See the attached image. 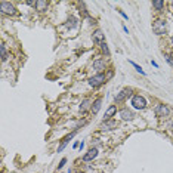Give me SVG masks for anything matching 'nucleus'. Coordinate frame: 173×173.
Listing matches in <instances>:
<instances>
[{
  "label": "nucleus",
  "instance_id": "obj_24",
  "mask_svg": "<svg viewBox=\"0 0 173 173\" xmlns=\"http://www.w3.org/2000/svg\"><path fill=\"white\" fill-rule=\"evenodd\" d=\"M118 13H120V15H121V17H123L124 19H129V17H127V15H126V13H124L123 11H120V9H118Z\"/></svg>",
  "mask_w": 173,
  "mask_h": 173
},
{
  "label": "nucleus",
  "instance_id": "obj_3",
  "mask_svg": "<svg viewBox=\"0 0 173 173\" xmlns=\"http://www.w3.org/2000/svg\"><path fill=\"white\" fill-rule=\"evenodd\" d=\"M106 82V76L104 73L101 74H96V76H93V77L89 78V84L92 86V87H99V86H102V84Z\"/></svg>",
  "mask_w": 173,
  "mask_h": 173
},
{
  "label": "nucleus",
  "instance_id": "obj_13",
  "mask_svg": "<svg viewBox=\"0 0 173 173\" xmlns=\"http://www.w3.org/2000/svg\"><path fill=\"white\" fill-rule=\"evenodd\" d=\"M76 133H77V129L74 130L73 133H70V135H68L67 138H64V141H62V142H61V145L58 146V152H61V151L64 150L65 146H67V144H68V142H70V141H71V139H73V138H74V135H76Z\"/></svg>",
  "mask_w": 173,
  "mask_h": 173
},
{
  "label": "nucleus",
  "instance_id": "obj_17",
  "mask_svg": "<svg viewBox=\"0 0 173 173\" xmlns=\"http://www.w3.org/2000/svg\"><path fill=\"white\" fill-rule=\"evenodd\" d=\"M152 6H154L156 11L161 12L163 9H164V2H163V0H154V2H152Z\"/></svg>",
  "mask_w": 173,
  "mask_h": 173
},
{
  "label": "nucleus",
  "instance_id": "obj_16",
  "mask_svg": "<svg viewBox=\"0 0 173 173\" xmlns=\"http://www.w3.org/2000/svg\"><path fill=\"white\" fill-rule=\"evenodd\" d=\"M101 104H102V99L98 98V99L93 101V104H92V108H90V111L93 112V114H98V111L101 110Z\"/></svg>",
  "mask_w": 173,
  "mask_h": 173
},
{
  "label": "nucleus",
  "instance_id": "obj_25",
  "mask_svg": "<svg viewBox=\"0 0 173 173\" xmlns=\"http://www.w3.org/2000/svg\"><path fill=\"white\" fill-rule=\"evenodd\" d=\"M151 64H152V67H156V68H158V64H157L156 61H151Z\"/></svg>",
  "mask_w": 173,
  "mask_h": 173
},
{
  "label": "nucleus",
  "instance_id": "obj_11",
  "mask_svg": "<svg viewBox=\"0 0 173 173\" xmlns=\"http://www.w3.org/2000/svg\"><path fill=\"white\" fill-rule=\"evenodd\" d=\"M96 156H98V148H90L83 156V161H92L93 158H96Z\"/></svg>",
  "mask_w": 173,
  "mask_h": 173
},
{
  "label": "nucleus",
  "instance_id": "obj_27",
  "mask_svg": "<svg viewBox=\"0 0 173 173\" xmlns=\"http://www.w3.org/2000/svg\"><path fill=\"white\" fill-rule=\"evenodd\" d=\"M112 74H114V71H112V70H111V71L108 73V78H110V77H112Z\"/></svg>",
  "mask_w": 173,
  "mask_h": 173
},
{
  "label": "nucleus",
  "instance_id": "obj_23",
  "mask_svg": "<svg viewBox=\"0 0 173 173\" xmlns=\"http://www.w3.org/2000/svg\"><path fill=\"white\" fill-rule=\"evenodd\" d=\"M65 163H67V158H62L61 161H59V164H58V169H62L65 166Z\"/></svg>",
  "mask_w": 173,
  "mask_h": 173
},
{
  "label": "nucleus",
  "instance_id": "obj_26",
  "mask_svg": "<svg viewBox=\"0 0 173 173\" xmlns=\"http://www.w3.org/2000/svg\"><path fill=\"white\" fill-rule=\"evenodd\" d=\"M83 148H84V142H82V144H80V146H78V150L82 151V150H83Z\"/></svg>",
  "mask_w": 173,
  "mask_h": 173
},
{
  "label": "nucleus",
  "instance_id": "obj_21",
  "mask_svg": "<svg viewBox=\"0 0 173 173\" xmlns=\"http://www.w3.org/2000/svg\"><path fill=\"white\" fill-rule=\"evenodd\" d=\"M80 13H83V17H87V12L84 9V3H80Z\"/></svg>",
  "mask_w": 173,
  "mask_h": 173
},
{
  "label": "nucleus",
  "instance_id": "obj_15",
  "mask_svg": "<svg viewBox=\"0 0 173 173\" xmlns=\"http://www.w3.org/2000/svg\"><path fill=\"white\" fill-rule=\"evenodd\" d=\"M47 2L46 0H36V9L39 12H45L46 9H47Z\"/></svg>",
  "mask_w": 173,
  "mask_h": 173
},
{
  "label": "nucleus",
  "instance_id": "obj_10",
  "mask_svg": "<svg viewBox=\"0 0 173 173\" xmlns=\"http://www.w3.org/2000/svg\"><path fill=\"white\" fill-rule=\"evenodd\" d=\"M117 127V121L116 120H104V123L101 124V130H112Z\"/></svg>",
  "mask_w": 173,
  "mask_h": 173
},
{
  "label": "nucleus",
  "instance_id": "obj_28",
  "mask_svg": "<svg viewBox=\"0 0 173 173\" xmlns=\"http://www.w3.org/2000/svg\"><path fill=\"white\" fill-rule=\"evenodd\" d=\"M170 42H172V45H173V36H172V37H170Z\"/></svg>",
  "mask_w": 173,
  "mask_h": 173
},
{
  "label": "nucleus",
  "instance_id": "obj_20",
  "mask_svg": "<svg viewBox=\"0 0 173 173\" xmlns=\"http://www.w3.org/2000/svg\"><path fill=\"white\" fill-rule=\"evenodd\" d=\"M101 50H102V53H104V55L110 56V49H108V46H106V43H105V45H102V46H101Z\"/></svg>",
  "mask_w": 173,
  "mask_h": 173
},
{
  "label": "nucleus",
  "instance_id": "obj_18",
  "mask_svg": "<svg viewBox=\"0 0 173 173\" xmlns=\"http://www.w3.org/2000/svg\"><path fill=\"white\" fill-rule=\"evenodd\" d=\"M0 52H2V61L5 62L6 59H7V52H6L5 45H2V46H0Z\"/></svg>",
  "mask_w": 173,
  "mask_h": 173
},
{
  "label": "nucleus",
  "instance_id": "obj_19",
  "mask_svg": "<svg viewBox=\"0 0 173 173\" xmlns=\"http://www.w3.org/2000/svg\"><path fill=\"white\" fill-rule=\"evenodd\" d=\"M130 64H132V65H133V67H135V70H136V71H138V73H141V74H142V76H145V71H144V70H142V67H139V65H138V64H136V62H133V61H130Z\"/></svg>",
  "mask_w": 173,
  "mask_h": 173
},
{
  "label": "nucleus",
  "instance_id": "obj_4",
  "mask_svg": "<svg viewBox=\"0 0 173 173\" xmlns=\"http://www.w3.org/2000/svg\"><path fill=\"white\" fill-rule=\"evenodd\" d=\"M132 106L136 108V110H144L146 106V101L144 96L141 95H133L132 96Z\"/></svg>",
  "mask_w": 173,
  "mask_h": 173
},
{
  "label": "nucleus",
  "instance_id": "obj_12",
  "mask_svg": "<svg viewBox=\"0 0 173 173\" xmlns=\"http://www.w3.org/2000/svg\"><path fill=\"white\" fill-rule=\"evenodd\" d=\"M116 114H117V106H116V105H110V106H108V110L105 111L104 120H111Z\"/></svg>",
  "mask_w": 173,
  "mask_h": 173
},
{
  "label": "nucleus",
  "instance_id": "obj_1",
  "mask_svg": "<svg viewBox=\"0 0 173 173\" xmlns=\"http://www.w3.org/2000/svg\"><path fill=\"white\" fill-rule=\"evenodd\" d=\"M0 12L3 15H17V7L11 2H0Z\"/></svg>",
  "mask_w": 173,
  "mask_h": 173
},
{
  "label": "nucleus",
  "instance_id": "obj_14",
  "mask_svg": "<svg viewBox=\"0 0 173 173\" xmlns=\"http://www.w3.org/2000/svg\"><path fill=\"white\" fill-rule=\"evenodd\" d=\"M92 99H89V98H86V99L82 101V105H80V111L84 112V111H87L89 108H92Z\"/></svg>",
  "mask_w": 173,
  "mask_h": 173
},
{
  "label": "nucleus",
  "instance_id": "obj_22",
  "mask_svg": "<svg viewBox=\"0 0 173 173\" xmlns=\"http://www.w3.org/2000/svg\"><path fill=\"white\" fill-rule=\"evenodd\" d=\"M164 58H166V61H167L170 65H173V56L172 55H164Z\"/></svg>",
  "mask_w": 173,
  "mask_h": 173
},
{
  "label": "nucleus",
  "instance_id": "obj_5",
  "mask_svg": "<svg viewBox=\"0 0 173 173\" xmlns=\"http://www.w3.org/2000/svg\"><path fill=\"white\" fill-rule=\"evenodd\" d=\"M132 93H133L132 87H124V89H121L117 95L114 96V101H116V102H124V101H126V98H129Z\"/></svg>",
  "mask_w": 173,
  "mask_h": 173
},
{
  "label": "nucleus",
  "instance_id": "obj_6",
  "mask_svg": "<svg viewBox=\"0 0 173 173\" xmlns=\"http://www.w3.org/2000/svg\"><path fill=\"white\" fill-rule=\"evenodd\" d=\"M154 112L158 117H167L170 114V108L167 105H164V104H157L156 108H154Z\"/></svg>",
  "mask_w": 173,
  "mask_h": 173
},
{
  "label": "nucleus",
  "instance_id": "obj_2",
  "mask_svg": "<svg viewBox=\"0 0 173 173\" xmlns=\"http://www.w3.org/2000/svg\"><path fill=\"white\" fill-rule=\"evenodd\" d=\"M152 31L157 34V36H164L167 33V28H166V22L161 21V19H157L152 24Z\"/></svg>",
  "mask_w": 173,
  "mask_h": 173
},
{
  "label": "nucleus",
  "instance_id": "obj_7",
  "mask_svg": "<svg viewBox=\"0 0 173 173\" xmlns=\"http://www.w3.org/2000/svg\"><path fill=\"white\" fill-rule=\"evenodd\" d=\"M92 39H93V43H96L98 46L105 45V34L102 33V30H95L92 34Z\"/></svg>",
  "mask_w": 173,
  "mask_h": 173
},
{
  "label": "nucleus",
  "instance_id": "obj_8",
  "mask_svg": "<svg viewBox=\"0 0 173 173\" xmlns=\"http://www.w3.org/2000/svg\"><path fill=\"white\" fill-rule=\"evenodd\" d=\"M118 116H120V118L124 120V121H132V120L135 118L133 111L129 110V108H121V110L118 111Z\"/></svg>",
  "mask_w": 173,
  "mask_h": 173
},
{
  "label": "nucleus",
  "instance_id": "obj_9",
  "mask_svg": "<svg viewBox=\"0 0 173 173\" xmlns=\"http://www.w3.org/2000/svg\"><path fill=\"white\" fill-rule=\"evenodd\" d=\"M106 68V64L104 59H101V58H98V59H95L93 61V70H96L98 71V74H101L104 70Z\"/></svg>",
  "mask_w": 173,
  "mask_h": 173
}]
</instances>
